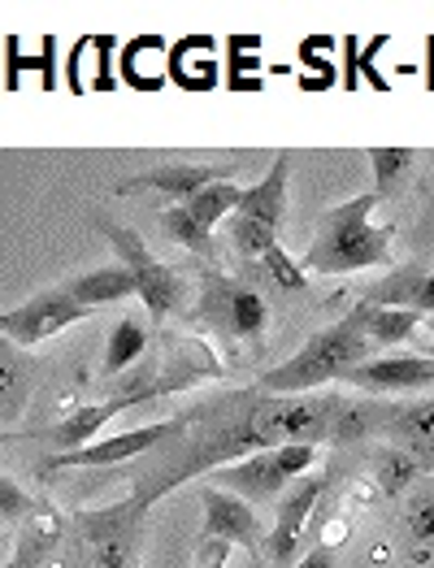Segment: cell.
<instances>
[{"label":"cell","instance_id":"6da1fadb","mask_svg":"<svg viewBox=\"0 0 434 568\" xmlns=\"http://www.w3.org/2000/svg\"><path fill=\"white\" fill-rule=\"evenodd\" d=\"M335 413V395H265V390H240L222 404H204L200 413H183L188 429L165 447H157L152 465L135 474L131 504L144 513L152 499L170 495L188 477L213 474L222 465H235L283 443L317 447L322 438H331Z\"/></svg>","mask_w":434,"mask_h":568},{"label":"cell","instance_id":"7a4b0ae2","mask_svg":"<svg viewBox=\"0 0 434 568\" xmlns=\"http://www.w3.org/2000/svg\"><path fill=\"white\" fill-rule=\"evenodd\" d=\"M379 204L383 200L374 191L335 204L317 222V235H313L300 265L313 270V274H356V270L391 265V226L374 222Z\"/></svg>","mask_w":434,"mask_h":568},{"label":"cell","instance_id":"3957f363","mask_svg":"<svg viewBox=\"0 0 434 568\" xmlns=\"http://www.w3.org/2000/svg\"><path fill=\"white\" fill-rule=\"evenodd\" d=\"M370 347L374 343H370V334L361 331L356 313H347L343 322L313 334L291 361L265 369L261 382H256V390H265V395H313L317 386L343 382L347 369H356L361 361H370Z\"/></svg>","mask_w":434,"mask_h":568},{"label":"cell","instance_id":"277c9868","mask_svg":"<svg viewBox=\"0 0 434 568\" xmlns=\"http://www.w3.org/2000/svg\"><path fill=\"white\" fill-rule=\"evenodd\" d=\"M287 179H291V152L283 148L274 165L261 174V183L243 187L240 209L231 213V243L248 261H261L270 247H279V231L287 217Z\"/></svg>","mask_w":434,"mask_h":568},{"label":"cell","instance_id":"5b68a950","mask_svg":"<svg viewBox=\"0 0 434 568\" xmlns=\"http://www.w3.org/2000/svg\"><path fill=\"white\" fill-rule=\"evenodd\" d=\"M100 231L109 235L113 243V252H118V265H127L131 270V278H135V295L144 300L148 317L161 326V322H170L174 313H179V304L188 300V274L183 270H174V265H165V261H157L152 252H148V243L131 226H118V222H100Z\"/></svg>","mask_w":434,"mask_h":568},{"label":"cell","instance_id":"8992f818","mask_svg":"<svg viewBox=\"0 0 434 568\" xmlns=\"http://www.w3.org/2000/svg\"><path fill=\"white\" fill-rule=\"evenodd\" d=\"M313 460H317V447H313V443H283V447H270V452H256V456H248V460L213 469V474H209L213 477L209 486H222V490L240 495L248 504H270V499L283 495Z\"/></svg>","mask_w":434,"mask_h":568},{"label":"cell","instance_id":"52a82bcc","mask_svg":"<svg viewBox=\"0 0 434 568\" xmlns=\"http://www.w3.org/2000/svg\"><path fill=\"white\" fill-rule=\"evenodd\" d=\"M195 322L209 326L218 338H231V343H248L256 334H265L270 322V308L261 300V291H252L240 278H226L218 270H204L200 274V304H195Z\"/></svg>","mask_w":434,"mask_h":568},{"label":"cell","instance_id":"ba28073f","mask_svg":"<svg viewBox=\"0 0 434 568\" xmlns=\"http://www.w3.org/2000/svg\"><path fill=\"white\" fill-rule=\"evenodd\" d=\"M240 200H243V187H235V183H213V187L195 191L192 200H183V204L161 209L157 213V226H161V235L174 239L179 247H188L195 256H213V226L222 217H231L240 209Z\"/></svg>","mask_w":434,"mask_h":568},{"label":"cell","instance_id":"9c48e42d","mask_svg":"<svg viewBox=\"0 0 434 568\" xmlns=\"http://www.w3.org/2000/svg\"><path fill=\"white\" fill-rule=\"evenodd\" d=\"M195 378H200V374H179V378H157V382H148V386H135V390H127V395H109V399H100V404L74 408L61 426L40 429V438H49L61 456H65V452H79V447L97 443L100 426H104L109 417H118V413H127V408H140L148 399H161V395H170V390H183V386H192Z\"/></svg>","mask_w":434,"mask_h":568},{"label":"cell","instance_id":"30bf717a","mask_svg":"<svg viewBox=\"0 0 434 568\" xmlns=\"http://www.w3.org/2000/svg\"><path fill=\"white\" fill-rule=\"evenodd\" d=\"M140 525H144V513L131 499L88 513L79 521L88 568H140Z\"/></svg>","mask_w":434,"mask_h":568},{"label":"cell","instance_id":"8fae6325","mask_svg":"<svg viewBox=\"0 0 434 568\" xmlns=\"http://www.w3.org/2000/svg\"><path fill=\"white\" fill-rule=\"evenodd\" d=\"M92 308H83L65 283L61 286H49V291H40V295H31L27 304H18V308H9V313H0V334L13 343V347H36V343H44V338H57L61 331H70L74 322H83Z\"/></svg>","mask_w":434,"mask_h":568},{"label":"cell","instance_id":"7c38bea8","mask_svg":"<svg viewBox=\"0 0 434 568\" xmlns=\"http://www.w3.org/2000/svg\"><path fill=\"white\" fill-rule=\"evenodd\" d=\"M188 429V417H170V422H157V426H140L127 429V434H113L104 443H88L79 452H65V456H52L49 474H61V469H113V465H127L135 456H148L157 447H165L170 438H179Z\"/></svg>","mask_w":434,"mask_h":568},{"label":"cell","instance_id":"4fadbf2b","mask_svg":"<svg viewBox=\"0 0 434 568\" xmlns=\"http://www.w3.org/2000/svg\"><path fill=\"white\" fill-rule=\"evenodd\" d=\"M200 504H204V525L195 534V542H231V547H248L256 560L265 551V534L261 521L252 513V504L222 490V486H204L200 490Z\"/></svg>","mask_w":434,"mask_h":568},{"label":"cell","instance_id":"5bb4252c","mask_svg":"<svg viewBox=\"0 0 434 568\" xmlns=\"http://www.w3.org/2000/svg\"><path fill=\"white\" fill-rule=\"evenodd\" d=\"M240 165H213V161H165L157 170H144L127 183H118V195H135V191H161L170 200H192L195 191L213 187V183H235Z\"/></svg>","mask_w":434,"mask_h":568},{"label":"cell","instance_id":"9a60e30c","mask_svg":"<svg viewBox=\"0 0 434 568\" xmlns=\"http://www.w3.org/2000/svg\"><path fill=\"white\" fill-rule=\"evenodd\" d=\"M343 382L370 395H408V390H434L431 356H370L356 369H347Z\"/></svg>","mask_w":434,"mask_h":568},{"label":"cell","instance_id":"2e32d148","mask_svg":"<svg viewBox=\"0 0 434 568\" xmlns=\"http://www.w3.org/2000/svg\"><path fill=\"white\" fill-rule=\"evenodd\" d=\"M326 486H331V474L304 477V481L291 486L287 499L279 504V521L265 534V551H270L274 565H291V560H295V542H300V534H304V525H309V513H313L317 499L326 495Z\"/></svg>","mask_w":434,"mask_h":568},{"label":"cell","instance_id":"e0dca14e","mask_svg":"<svg viewBox=\"0 0 434 568\" xmlns=\"http://www.w3.org/2000/svg\"><path fill=\"white\" fill-rule=\"evenodd\" d=\"M383 434L391 438V447H400V452L413 456V465L422 474H434V399L395 408Z\"/></svg>","mask_w":434,"mask_h":568},{"label":"cell","instance_id":"ac0fdd59","mask_svg":"<svg viewBox=\"0 0 434 568\" xmlns=\"http://www.w3.org/2000/svg\"><path fill=\"white\" fill-rule=\"evenodd\" d=\"M65 291H70L83 308H104V304L131 300V295H135V278H131V270H127V265H104V270H92V274L70 278Z\"/></svg>","mask_w":434,"mask_h":568},{"label":"cell","instance_id":"d6986e66","mask_svg":"<svg viewBox=\"0 0 434 568\" xmlns=\"http://www.w3.org/2000/svg\"><path fill=\"white\" fill-rule=\"evenodd\" d=\"M31 399V365L27 356L0 334V422H18Z\"/></svg>","mask_w":434,"mask_h":568},{"label":"cell","instance_id":"ffe728a7","mask_svg":"<svg viewBox=\"0 0 434 568\" xmlns=\"http://www.w3.org/2000/svg\"><path fill=\"white\" fill-rule=\"evenodd\" d=\"M361 331L370 334V343H408L417 326H422V313L413 308H370V304H352Z\"/></svg>","mask_w":434,"mask_h":568},{"label":"cell","instance_id":"44dd1931","mask_svg":"<svg viewBox=\"0 0 434 568\" xmlns=\"http://www.w3.org/2000/svg\"><path fill=\"white\" fill-rule=\"evenodd\" d=\"M422 283H426V270H417V265H400V270H391L379 286H370L356 304H370V308H413V300H417Z\"/></svg>","mask_w":434,"mask_h":568},{"label":"cell","instance_id":"7402d4cb","mask_svg":"<svg viewBox=\"0 0 434 568\" xmlns=\"http://www.w3.org/2000/svg\"><path fill=\"white\" fill-rule=\"evenodd\" d=\"M144 352H148V326L140 317H122V322L109 331V338H104V374L131 369Z\"/></svg>","mask_w":434,"mask_h":568},{"label":"cell","instance_id":"603a6c76","mask_svg":"<svg viewBox=\"0 0 434 568\" xmlns=\"http://www.w3.org/2000/svg\"><path fill=\"white\" fill-rule=\"evenodd\" d=\"M413 161L417 152L413 148H370V165H374V195H400V187L408 183L413 174Z\"/></svg>","mask_w":434,"mask_h":568},{"label":"cell","instance_id":"cb8c5ba5","mask_svg":"<svg viewBox=\"0 0 434 568\" xmlns=\"http://www.w3.org/2000/svg\"><path fill=\"white\" fill-rule=\"evenodd\" d=\"M391 422V413H386L383 404H347V399H339V413H335V429H331V438L339 443H352V438H361V434H374V429H386Z\"/></svg>","mask_w":434,"mask_h":568},{"label":"cell","instance_id":"d4e9b609","mask_svg":"<svg viewBox=\"0 0 434 568\" xmlns=\"http://www.w3.org/2000/svg\"><path fill=\"white\" fill-rule=\"evenodd\" d=\"M57 538H61V521H57V517H31V521H27V542H22V551L13 556V568L49 565L52 556H57Z\"/></svg>","mask_w":434,"mask_h":568},{"label":"cell","instance_id":"484cf974","mask_svg":"<svg viewBox=\"0 0 434 568\" xmlns=\"http://www.w3.org/2000/svg\"><path fill=\"white\" fill-rule=\"evenodd\" d=\"M374 474H379V486H383V495H400L413 477L422 474L417 465H413V456L408 452H400V447H379V456H374Z\"/></svg>","mask_w":434,"mask_h":568},{"label":"cell","instance_id":"4316f807","mask_svg":"<svg viewBox=\"0 0 434 568\" xmlns=\"http://www.w3.org/2000/svg\"><path fill=\"white\" fill-rule=\"evenodd\" d=\"M261 270H265V278H270V283L283 286V291H300V286L309 283L304 265H300V261H291L283 243H279V247H270V252L261 256Z\"/></svg>","mask_w":434,"mask_h":568},{"label":"cell","instance_id":"83f0119b","mask_svg":"<svg viewBox=\"0 0 434 568\" xmlns=\"http://www.w3.org/2000/svg\"><path fill=\"white\" fill-rule=\"evenodd\" d=\"M404 525H408V534H413L417 542H434V490H422V495L408 499Z\"/></svg>","mask_w":434,"mask_h":568},{"label":"cell","instance_id":"f1b7e54d","mask_svg":"<svg viewBox=\"0 0 434 568\" xmlns=\"http://www.w3.org/2000/svg\"><path fill=\"white\" fill-rule=\"evenodd\" d=\"M40 508H36V499L18 486V481H9V477L0 474V517H9V521H31Z\"/></svg>","mask_w":434,"mask_h":568},{"label":"cell","instance_id":"f546056e","mask_svg":"<svg viewBox=\"0 0 434 568\" xmlns=\"http://www.w3.org/2000/svg\"><path fill=\"white\" fill-rule=\"evenodd\" d=\"M386 44H391V36H374V40L365 44V52H356V74H365V83H370L374 92H391V83L379 74V61H374Z\"/></svg>","mask_w":434,"mask_h":568},{"label":"cell","instance_id":"4dcf8cb0","mask_svg":"<svg viewBox=\"0 0 434 568\" xmlns=\"http://www.w3.org/2000/svg\"><path fill=\"white\" fill-rule=\"evenodd\" d=\"M92 48L100 52V61H97L100 74L88 83V92H113V88H118V79H113V52H118V40H113V36H97Z\"/></svg>","mask_w":434,"mask_h":568},{"label":"cell","instance_id":"1f68e13d","mask_svg":"<svg viewBox=\"0 0 434 568\" xmlns=\"http://www.w3.org/2000/svg\"><path fill=\"white\" fill-rule=\"evenodd\" d=\"M92 52V40H74V48H70V57H65V88L74 95L88 92V83H83V57Z\"/></svg>","mask_w":434,"mask_h":568},{"label":"cell","instance_id":"d6a6232c","mask_svg":"<svg viewBox=\"0 0 434 568\" xmlns=\"http://www.w3.org/2000/svg\"><path fill=\"white\" fill-rule=\"evenodd\" d=\"M231 560V542H195L192 568H226Z\"/></svg>","mask_w":434,"mask_h":568},{"label":"cell","instance_id":"836d02e7","mask_svg":"<svg viewBox=\"0 0 434 568\" xmlns=\"http://www.w3.org/2000/svg\"><path fill=\"white\" fill-rule=\"evenodd\" d=\"M4 61H9V74H4V88L9 92H18V79H22V65H36V61H27L22 57V44H18V36H4ZM40 70V65H36Z\"/></svg>","mask_w":434,"mask_h":568},{"label":"cell","instance_id":"e575fe53","mask_svg":"<svg viewBox=\"0 0 434 568\" xmlns=\"http://www.w3.org/2000/svg\"><path fill=\"white\" fill-rule=\"evenodd\" d=\"M343 52H347V74H343V88L352 92V88H361V74H356V52H361V40H356V36H347V40H343Z\"/></svg>","mask_w":434,"mask_h":568},{"label":"cell","instance_id":"d590c367","mask_svg":"<svg viewBox=\"0 0 434 568\" xmlns=\"http://www.w3.org/2000/svg\"><path fill=\"white\" fill-rule=\"evenodd\" d=\"M413 313H422V317H434V270H426V283H422L417 300H413Z\"/></svg>","mask_w":434,"mask_h":568},{"label":"cell","instance_id":"8d00e7d4","mask_svg":"<svg viewBox=\"0 0 434 568\" xmlns=\"http://www.w3.org/2000/svg\"><path fill=\"white\" fill-rule=\"evenodd\" d=\"M291 568H335V551L331 547H313L304 560H295Z\"/></svg>","mask_w":434,"mask_h":568},{"label":"cell","instance_id":"74e56055","mask_svg":"<svg viewBox=\"0 0 434 568\" xmlns=\"http://www.w3.org/2000/svg\"><path fill=\"white\" fill-rule=\"evenodd\" d=\"M426 88L434 92V48L426 44Z\"/></svg>","mask_w":434,"mask_h":568},{"label":"cell","instance_id":"f35d334b","mask_svg":"<svg viewBox=\"0 0 434 568\" xmlns=\"http://www.w3.org/2000/svg\"><path fill=\"white\" fill-rule=\"evenodd\" d=\"M413 343H422V356H431V361H434V343H431V338H413Z\"/></svg>","mask_w":434,"mask_h":568},{"label":"cell","instance_id":"ab89813d","mask_svg":"<svg viewBox=\"0 0 434 568\" xmlns=\"http://www.w3.org/2000/svg\"><path fill=\"white\" fill-rule=\"evenodd\" d=\"M0 560H4V538H0Z\"/></svg>","mask_w":434,"mask_h":568},{"label":"cell","instance_id":"60d3db41","mask_svg":"<svg viewBox=\"0 0 434 568\" xmlns=\"http://www.w3.org/2000/svg\"><path fill=\"white\" fill-rule=\"evenodd\" d=\"M431 343H434V317H431Z\"/></svg>","mask_w":434,"mask_h":568},{"label":"cell","instance_id":"b9f144b4","mask_svg":"<svg viewBox=\"0 0 434 568\" xmlns=\"http://www.w3.org/2000/svg\"><path fill=\"white\" fill-rule=\"evenodd\" d=\"M426 44H431V48H434V36H431V40H426Z\"/></svg>","mask_w":434,"mask_h":568}]
</instances>
